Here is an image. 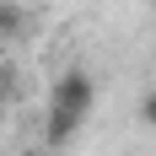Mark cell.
I'll return each mask as SVG.
<instances>
[{"mask_svg":"<svg viewBox=\"0 0 156 156\" xmlns=\"http://www.w3.org/2000/svg\"><path fill=\"white\" fill-rule=\"evenodd\" d=\"M0 113H5V102H0Z\"/></svg>","mask_w":156,"mask_h":156,"instance_id":"4","label":"cell"},{"mask_svg":"<svg viewBox=\"0 0 156 156\" xmlns=\"http://www.w3.org/2000/svg\"><path fill=\"white\" fill-rule=\"evenodd\" d=\"M92 102H97V81L86 76V70H65V76L54 81V92H48V124H43L48 145H65V140H70V135L86 124Z\"/></svg>","mask_w":156,"mask_h":156,"instance_id":"1","label":"cell"},{"mask_svg":"<svg viewBox=\"0 0 156 156\" xmlns=\"http://www.w3.org/2000/svg\"><path fill=\"white\" fill-rule=\"evenodd\" d=\"M22 22H27V16L16 11V5H0V38H11V32H22Z\"/></svg>","mask_w":156,"mask_h":156,"instance_id":"2","label":"cell"},{"mask_svg":"<svg viewBox=\"0 0 156 156\" xmlns=\"http://www.w3.org/2000/svg\"><path fill=\"white\" fill-rule=\"evenodd\" d=\"M140 124H145V129H156V92H145V97H140Z\"/></svg>","mask_w":156,"mask_h":156,"instance_id":"3","label":"cell"}]
</instances>
